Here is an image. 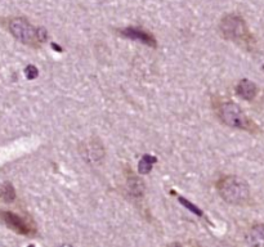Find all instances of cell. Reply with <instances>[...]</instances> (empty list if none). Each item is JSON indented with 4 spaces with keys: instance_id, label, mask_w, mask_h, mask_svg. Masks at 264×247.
<instances>
[{
    "instance_id": "obj_1",
    "label": "cell",
    "mask_w": 264,
    "mask_h": 247,
    "mask_svg": "<svg viewBox=\"0 0 264 247\" xmlns=\"http://www.w3.org/2000/svg\"><path fill=\"white\" fill-rule=\"evenodd\" d=\"M220 197L231 205H246L250 200V188L246 180L236 175H226L217 182Z\"/></svg>"
},
{
    "instance_id": "obj_2",
    "label": "cell",
    "mask_w": 264,
    "mask_h": 247,
    "mask_svg": "<svg viewBox=\"0 0 264 247\" xmlns=\"http://www.w3.org/2000/svg\"><path fill=\"white\" fill-rule=\"evenodd\" d=\"M215 111H217L219 120L227 127L234 128V129L249 130V132L252 130V122L236 103L231 102V100L219 102L215 106Z\"/></svg>"
},
{
    "instance_id": "obj_3",
    "label": "cell",
    "mask_w": 264,
    "mask_h": 247,
    "mask_svg": "<svg viewBox=\"0 0 264 247\" xmlns=\"http://www.w3.org/2000/svg\"><path fill=\"white\" fill-rule=\"evenodd\" d=\"M219 31L223 38L233 43L247 44L251 41L246 22L238 15H227L223 17L219 24Z\"/></svg>"
},
{
    "instance_id": "obj_4",
    "label": "cell",
    "mask_w": 264,
    "mask_h": 247,
    "mask_svg": "<svg viewBox=\"0 0 264 247\" xmlns=\"http://www.w3.org/2000/svg\"><path fill=\"white\" fill-rule=\"evenodd\" d=\"M8 30L18 41L22 44L30 45V47H39L38 40V29L33 26L27 20L21 17L11 18L8 21Z\"/></svg>"
},
{
    "instance_id": "obj_5",
    "label": "cell",
    "mask_w": 264,
    "mask_h": 247,
    "mask_svg": "<svg viewBox=\"0 0 264 247\" xmlns=\"http://www.w3.org/2000/svg\"><path fill=\"white\" fill-rule=\"evenodd\" d=\"M0 219L3 220V223L8 226L9 229L15 230L18 234L34 235L36 233L35 226H33L22 216L12 211H0Z\"/></svg>"
},
{
    "instance_id": "obj_6",
    "label": "cell",
    "mask_w": 264,
    "mask_h": 247,
    "mask_svg": "<svg viewBox=\"0 0 264 247\" xmlns=\"http://www.w3.org/2000/svg\"><path fill=\"white\" fill-rule=\"evenodd\" d=\"M121 35L125 38L131 39V40H137L143 44L149 45V47H156V39L152 34H150L146 30L140 29V27H126V29L121 30Z\"/></svg>"
},
{
    "instance_id": "obj_7",
    "label": "cell",
    "mask_w": 264,
    "mask_h": 247,
    "mask_svg": "<svg viewBox=\"0 0 264 247\" xmlns=\"http://www.w3.org/2000/svg\"><path fill=\"white\" fill-rule=\"evenodd\" d=\"M104 151L102 144L99 142H94L92 141L89 144H85L84 146V151H83V156L85 157L90 164H99L103 159Z\"/></svg>"
},
{
    "instance_id": "obj_8",
    "label": "cell",
    "mask_w": 264,
    "mask_h": 247,
    "mask_svg": "<svg viewBox=\"0 0 264 247\" xmlns=\"http://www.w3.org/2000/svg\"><path fill=\"white\" fill-rule=\"evenodd\" d=\"M256 91H258V89H256L255 84L251 80L247 79L241 80L237 84V86H236V93L245 100L254 99L256 95Z\"/></svg>"
},
{
    "instance_id": "obj_9",
    "label": "cell",
    "mask_w": 264,
    "mask_h": 247,
    "mask_svg": "<svg viewBox=\"0 0 264 247\" xmlns=\"http://www.w3.org/2000/svg\"><path fill=\"white\" fill-rule=\"evenodd\" d=\"M247 243L252 246H263L264 244V225L252 226L246 237Z\"/></svg>"
},
{
    "instance_id": "obj_10",
    "label": "cell",
    "mask_w": 264,
    "mask_h": 247,
    "mask_svg": "<svg viewBox=\"0 0 264 247\" xmlns=\"http://www.w3.org/2000/svg\"><path fill=\"white\" fill-rule=\"evenodd\" d=\"M0 198L6 202H13L16 200V191L11 183H4L0 187Z\"/></svg>"
},
{
    "instance_id": "obj_11",
    "label": "cell",
    "mask_w": 264,
    "mask_h": 247,
    "mask_svg": "<svg viewBox=\"0 0 264 247\" xmlns=\"http://www.w3.org/2000/svg\"><path fill=\"white\" fill-rule=\"evenodd\" d=\"M128 187L130 193L134 194L136 197H142L145 193V184L138 178H130L128 182Z\"/></svg>"
},
{
    "instance_id": "obj_12",
    "label": "cell",
    "mask_w": 264,
    "mask_h": 247,
    "mask_svg": "<svg viewBox=\"0 0 264 247\" xmlns=\"http://www.w3.org/2000/svg\"><path fill=\"white\" fill-rule=\"evenodd\" d=\"M155 161H156V159L151 157L150 155H145L140 162V173L143 174V175L149 174L152 170V165H154Z\"/></svg>"
},
{
    "instance_id": "obj_13",
    "label": "cell",
    "mask_w": 264,
    "mask_h": 247,
    "mask_svg": "<svg viewBox=\"0 0 264 247\" xmlns=\"http://www.w3.org/2000/svg\"><path fill=\"white\" fill-rule=\"evenodd\" d=\"M25 72H26V76L27 79H35V77H38V68L35 67V66L30 65V66H27L26 70H25Z\"/></svg>"
},
{
    "instance_id": "obj_14",
    "label": "cell",
    "mask_w": 264,
    "mask_h": 247,
    "mask_svg": "<svg viewBox=\"0 0 264 247\" xmlns=\"http://www.w3.org/2000/svg\"><path fill=\"white\" fill-rule=\"evenodd\" d=\"M48 38V33L45 29H38V40L39 43H44Z\"/></svg>"
},
{
    "instance_id": "obj_15",
    "label": "cell",
    "mask_w": 264,
    "mask_h": 247,
    "mask_svg": "<svg viewBox=\"0 0 264 247\" xmlns=\"http://www.w3.org/2000/svg\"><path fill=\"white\" fill-rule=\"evenodd\" d=\"M263 70H264V62H263Z\"/></svg>"
}]
</instances>
